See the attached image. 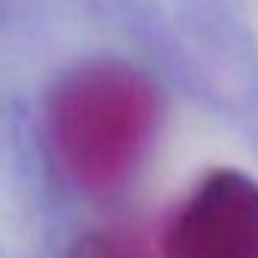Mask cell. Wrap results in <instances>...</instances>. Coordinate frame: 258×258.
I'll list each match as a JSON object with an SVG mask.
<instances>
[{
  "mask_svg": "<svg viewBox=\"0 0 258 258\" xmlns=\"http://www.w3.org/2000/svg\"><path fill=\"white\" fill-rule=\"evenodd\" d=\"M159 114L153 84L126 63L96 60L69 72L48 102V138L84 189H111L138 165Z\"/></svg>",
  "mask_w": 258,
  "mask_h": 258,
  "instance_id": "cell-1",
  "label": "cell"
},
{
  "mask_svg": "<svg viewBox=\"0 0 258 258\" xmlns=\"http://www.w3.org/2000/svg\"><path fill=\"white\" fill-rule=\"evenodd\" d=\"M162 258H258V183L219 168L210 171L165 222Z\"/></svg>",
  "mask_w": 258,
  "mask_h": 258,
  "instance_id": "cell-2",
  "label": "cell"
},
{
  "mask_svg": "<svg viewBox=\"0 0 258 258\" xmlns=\"http://www.w3.org/2000/svg\"><path fill=\"white\" fill-rule=\"evenodd\" d=\"M69 258H162L159 249L153 252L141 237L120 231V228H99V231H87L81 234Z\"/></svg>",
  "mask_w": 258,
  "mask_h": 258,
  "instance_id": "cell-3",
  "label": "cell"
}]
</instances>
